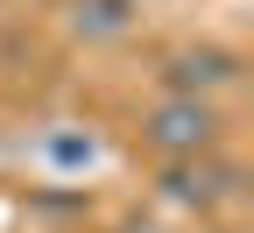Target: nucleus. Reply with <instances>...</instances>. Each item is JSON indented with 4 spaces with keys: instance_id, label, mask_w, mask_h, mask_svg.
<instances>
[{
    "instance_id": "obj_3",
    "label": "nucleus",
    "mask_w": 254,
    "mask_h": 233,
    "mask_svg": "<svg viewBox=\"0 0 254 233\" xmlns=\"http://www.w3.org/2000/svg\"><path fill=\"white\" fill-rule=\"evenodd\" d=\"M177 198H190V205H212L219 191L233 184V170H212V162H198V155H184V162H170V177H163Z\"/></svg>"
},
{
    "instance_id": "obj_4",
    "label": "nucleus",
    "mask_w": 254,
    "mask_h": 233,
    "mask_svg": "<svg viewBox=\"0 0 254 233\" xmlns=\"http://www.w3.org/2000/svg\"><path fill=\"white\" fill-rule=\"evenodd\" d=\"M120 7H127V0H78V21H92V28H120Z\"/></svg>"
},
{
    "instance_id": "obj_2",
    "label": "nucleus",
    "mask_w": 254,
    "mask_h": 233,
    "mask_svg": "<svg viewBox=\"0 0 254 233\" xmlns=\"http://www.w3.org/2000/svg\"><path fill=\"white\" fill-rule=\"evenodd\" d=\"M163 78H170V92H184V99H205V92H219V85H233L240 78V57L233 50H177L170 64H163Z\"/></svg>"
},
{
    "instance_id": "obj_1",
    "label": "nucleus",
    "mask_w": 254,
    "mask_h": 233,
    "mask_svg": "<svg viewBox=\"0 0 254 233\" xmlns=\"http://www.w3.org/2000/svg\"><path fill=\"white\" fill-rule=\"evenodd\" d=\"M212 142H219V113L205 106V99L170 92L163 106L148 113V149H163L170 162H184V155H212Z\"/></svg>"
}]
</instances>
